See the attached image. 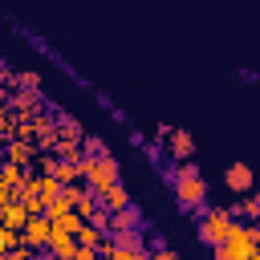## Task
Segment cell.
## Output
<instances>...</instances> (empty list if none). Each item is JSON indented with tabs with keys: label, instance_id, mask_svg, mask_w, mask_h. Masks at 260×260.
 Returning <instances> with one entry per match:
<instances>
[{
	"label": "cell",
	"instance_id": "cell-1",
	"mask_svg": "<svg viewBox=\"0 0 260 260\" xmlns=\"http://www.w3.org/2000/svg\"><path fill=\"white\" fill-rule=\"evenodd\" d=\"M215 260H260V219L236 223L223 244H215Z\"/></svg>",
	"mask_w": 260,
	"mask_h": 260
},
{
	"label": "cell",
	"instance_id": "cell-2",
	"mask_svg": "<svg viewBox=\"0 0 260 260\" xmlns=\"http://www.w3.org/2000/svg\"><path fill=\"white\" fill-rule=\"evenodd\" d=\"M175 199H179V207H203V199H207V183H203V175L191 167V162H183L179 171H175Z\"/></svg>",
	"mask_w": 260,
	"mask_h": 260
},
{
	"label": "cell",
	"instance_id": "cell-3",
	"mask_svg": "<svg viewBox=\"0 0 260 260\" xmlns=\"http://www.w3.org/2000/svg\"><path fill=\"white\" fill-rule=\"evenodd\" d=\"M81 179L89 183V191H106L118 183V162L114 154H85L81 158Z\"/></svg>",
	"mask_w": 260,
	"mask_h": 260
},
{
	"label": "cell",
	"instance_id": "cell-4",
	"mask_svg": "<svg viewBox=\"0 0 260 260\" xmlns=\"http://www.w3.org/2000/svg\"><path fill=\"white\" fill-rule=\"evenodd\" d=\"M232 228H236V215H232L228 207H207V211L199 215V240H207L211 248L223 244Z\"/></svg>",
	"mask_w": 260,
	"mask_h": 260
},
{
	"label": "cell",
	"instance_id": "cell-5",
	"mask_svg": "<svg viewBox=\"0 0 260 260\" xmlns=\"http://www.w3.org/2000/svg\"><path fill=\"white\" fill-rule=\"evenodd\" d=\"M49 236H53V219L49 215H28V223L20 228V240L28 244V248H41V244H49Z\"/></svg>",
	"mask_w": 260,
	"mask_h": 260
},
{
	"label": "cell",
	"instance_id": "cell-6",
	"mask_svg": "<svg viewBox=\"0 0 260 260\" xmlns=\"http://www.w3.org/2000/svg\"><path fill=\"white\" fill-rule=\"evenodd\" d=\"M223 183H228V191H236V195H248V191L256 187V171H252L248 162H232V167L223 171Z\"/></svg>",
	"mask_w": 260,
	"mask_h": 260
},
{
	"label": "cell",
	"instance_id": "cell-7",
	"mask_svg": "<svg viewBox=\"0 0 260 260\" xmlns=\"http://www.w3.org/2000/svg\"><path fill=\"white\" fill-rule=\"evenodd\" d=\"M158 142H167V146H171V154H175L179 162H187V158L195 154V142H191V134H187V130H175V126H167V134H162Z\"/></svg>",
	"mask_w": 260,
	"mask_h": 260
},
{
	"label": "cell",
	"instance_id": "cell-8",
	"mask_svg": "<svg viewBox=\"0 0 260 260\" xmlns=\"http://www.w3.org/2000/svg\"><path fill=\"white\" fill-rule=\"evenodd\" d=\"M138 223H142V215H138V207L130 203V207H118V211H110V232L114 236H126V232H138Z\"/></svg>",
	"mask_w": 260,
	"mask_h": 260
},
{
	"label": "cell",
	"instance_id": "cell-9",
	"mask_svg": "<svg viewBox=\"0 0 260 260\" xmlns=\"http://www.w3.org/2000/svg\"><path fill=\"white\" fill-rule=\"evenodd\" d=\"M49 256L53 260H73V252H77V240L69 236V232H61V228H53V236H49Z\"/></svg>",
	"mask_w": 260,
	"mask_h": 260
},
{
	"label": "cell",
	"instance_id": "cell-10",
	"mask_svg": "<svg viewBox=\"0 0 260 260\" xmlns=\"http://www.w3.org/2000/svg\"><path fill=\"white\" fill-rule=\"evenodd\" d=\"M93 195H98V203H102V207H110V211L130 207V195H126V187H122V183H114V187H106V191H93Z\"/></svg>",
	"mask_w": 260,
	"mask_h": 260
},
{
	"label": "cell",
	"instance_id": "cell-11",
	"mask_svg": "<svg viewBox=\"0 0 260 260\" xmlns=\"http://www.w3.org/2000/svg\"><path fill=\"white\" fill-rule=\"evenodd\" d=\"M0 223H4V228H12V232H20V228L28 223V207L8 199V203H4V211H0Z\"/></svg>",
	"mask_w": 260,
	"mask_h": 260
},
{
	"label": "cell",
	"instance_id": "cell-12",
	"mask_svg": "<svg viewBox=\"0 0 260 260\" xmlns=\"http://www.w3.org/2000/svg\"><path fill=\"white\" fill-rule=\"evenodd\" d=\"M228 211H232V215H248V219H260V195H252V191H248V195H240V199H236Z\"/></svg>",
	"mask_w": 260,
	"mask_h": 260
},
{
	"label": "cell",
	"instance_id": "cell-13",
	"mask_svg": "<svg viewBox=\"0 0 260 260\" xmlns=\"http://www.w3.org/2000/svg\"><path fill=\"white\" fill-rule=\"evenodd\" d=\"M28 158H32V142H12V146H8V162L24 167Z\"/></svg>",
	"mask_w": 260,
	"mask_h": 260
},
{
	"label": "cell",
	"instance_id": "cell-14",
	"mask_svg": "<svg viewBox=\"0 0 260 260\" xmlns=\"http://www.w3.org/2000/svg\"><path fill=\"white\" fill-rule=\"evenodd\" d=\"M12 244H20V232H12V228H4V223H0V252H8Z\"/></svg>",
	"mask_w": 260,
	"mask_h": 260
},
{
	"label": "cell",
	"instance_id": "cell-15",
	"mask_svg": "<svg viewBox=\"0 0 260 260\" xmlns=\"http://www.w3.org/2000/svg\"><path fill=\"white\" fill-rule=\"evenodd\" d=\"M85 150H89V154H106V142H102V138H85Z\"/></svg>",
	"mask_w": 260,
	"mask_h": 260
},
{
	"label": "cell",
	"instance_id": "cell-16",
	"mask_svg": "<svg viewBox=\"0 0 260 260\" xmlns=\"http://www.w3.org/2000/svg\"><path fill=\"white\" fill-rule=\"evenodd\" d=\"M146 260H179V256H175V252H171V248H154V252H150V256H146Z\"/></svg>",
	"mask_w": 260,
	"mask_h": 260
},
{
	"label": "cell",
	"instance_id": "cell-17",
	"mask_svg": "<svg viewBox=\"0 0 260 260\" xmlns=\"http://www.w3.org/2000/svg\"><path fill=\"white\" fill-rule=\"evenodd\" d=\"M73 260H85V256H73Z\"/></svg>",
	"mask_w": 260,
	"mask_h": 260
}]
</instances>
